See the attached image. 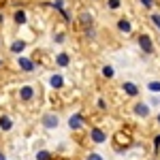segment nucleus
Returning a JSON list of instances; mask_svg holds the SVG:
<instances>
[{
	"label": "nucleus",
	"instance_id": "24",
	"mask_svg": "<svg viewBox=\"0 0 160 160\" xmlns=\"http://www.w3.org/2000/svg\"><path fill=\"white\" fill-rule=\"evenodd\" d=\"M149 22H152V26L160 32V13H149Z\"/></svg>",
	"mask_w": 160,
	"mask_h": 160
},
{
	"label": "nucleus",
	"instance_id": "32",
	"mask_svg": "<svg viewBox=\"0 0 160 160\" xmlns=\"http://www.w3.org/2000/svg\"><path fill=\"white\" fill-rule=\"evenodd\" d=\"M4 24V13H0V26Z\"/></svg>",
	"mask_w": 160,
	"mask_h": 160
},
{
	"label": "nucleus",
	"instance_id": "10",
	"mask_svg": "<svg viewBox=\"0 0 160 160\" xmlns=\"http://www.w3.org/2000/svg\"><path fill=\"white\" fill-rule=\"evenodd\" d=\"M122 92L124 96H128V98H139V94H141V88L137 86L135 81H122Z\"/></svg>",
	"mask_w": 160,
	"mask_h": 160
},
{
	"label": "nucleus",
	"instance_id": "4",
	"mask_svg": "<svg viewBox=\"0 0 160 160\" xmlns=\"http://www.w3.org/2000/svg\"><path fill=\"white\" fill-rule=\"evenodd\" d=\"M41 126H43L45 130H56V128L60 126V115H58L56 111H45V113L41 115Z\"/></svg>",
	"mask_w": 160,
	"mask_h": 160
},
{
	"label": "nucleus",
	"instance_id": "17",
	"mask_svg": "<svg viewBox=\"0 0 160 160\" xmlns=\"http://www.w3.org/2000/svg\"><path fill=\"white\" fill-rule=\"evenodd\" d=\"M100 75H102L105 79H113V77H115V68H113V64H102Z\"/></svg>",
	"mask_w": 160,
	"mask_h": 160
},
{
	"label": "nucleus",
	"instance_id": "16",
	"mask_svg": "<svg viewBox=\"0 0 160 160\" xmlns=\"http://www.w3.org/2000/svg\"><path fill=\"white\" fill-rule=\"evenodd\" d=\"M0 130L2 132H11L13 130V118L11 115H7V113L0 115Z\"/></svg>",
	"mask_w": 160,
	"mask_h": 160
},
{
	"label": "nucleus",
	"instance_id": "21",
	"mask_svg": "<svg viewBox=\"0 0 160 160\" xmlns=\"http://www.w3.org/2000/svg\"><path fill=\"white\" fill-rule=\"evenodd\" d=\"M145 102L149 105V109H152V107H154V109H158V107H160V94H152Z\"/></svg>",
	"mask_w": 160,
	"mask_h": 160
},
{
	"label": "nucleus",
	"instance_id": "12",
	"mask_svg": "<svg viewBox=\"0 0 160 160\" xmlns=\"http://www.w3.org/2000/svg\"><path fill=\"white\" fill-rule=\"evenodd\" d=\"M71 60H73V58H71V53H68V51H58V53H56V56H53V64H56V66H58V68H68V66H71Z\"/></svg>",
	"mask_w": 160,
	"mask_h": 160
},
{
	"label": "nucleus",
	"instance_id": "20",
	"mask_svg": "<svg viewBox=\"0 0 160 160\" xmlns=\"http://www.w3.org/2000/svg\"><path fill=\"white\" fill-rule=\"evenodd\" d=\"M83 32V37L88 38V41H96V37H98V32H96V28L92 26V28H86V30H81Z\"/></svg>",
	"mask_w": 160,
	"mask_h": 160
},
{
	"label": "nucleus",
	"instance_id": "6",
	"mask_svg": "<svg viewBox=\"0 0 160 160\" xmlns=\"http://www.w3.org/2000/svg\"><path fill=\"white\" fill-rule=\"evenodd\" d=\"M17 98L22 100V102H32V100L37 98V86H32V83L19 86V90H17Z\"/></svg>",
	"mask_w": 160,
	"mask_h": 160
},
{
	"label": "nucleus",
	"instance_id": "29",
	"mask_svg": "<svg viewBox=\"0 0 160 160\" xmlns=\"http://www.w3.org/2000/svg\"><path fill=\"white\" fill-rule=\"evenodd\" d=\"M86 160H105V158H102V154H98V152H90L86 156Z\"/></svg>",
	"mask_w": 160,
	"mask_h": 160
},
{
	"label": "nucleus",
	"instance_id": "23",
	"mask_svg": "<svg viewBox=\"0 0 160 160\" xmlns=\"http://www.w3.org/2000/svg\"><path fill=\"white\" fill-rule=\"evenodd\" d=\"M107 9L109 11H120L122 9V0H107Z\"/></svg>",
	"mask_w": 160,
	"mask_h": 160
},
{
	"label": "nucleus",
	"instance_id": "14",
	"mask_svg": "<svg viewBox=\"0 0 160 160\" xmlns=\"http://www.w3.org/2000/svg\"><path fill=\"white\" fill-rule=\"evenodd\" d=\"M115 28H118V32L120 34H124V37H128V34H132V22L128 19V17H120L118 19V24H115Z\"/></svg>",
	"mask_w": 160,
	"mask_h": 160
},
{
	"label": "nucleus",
	"instance_id": "34",
	"mask_svg": "<svg viewBox=\"0 0 160 160\" xmlns=\"http://www.w3.org/2000/svg\"><path fill=\"white\" fill-rule=\"evenodd\" d=\"M0 160H7V156H4V152H0Z\"/></svg>",
	"mask_w": 160,
	"mask_h": 160
},
{
	"label": "nucleus",
	"instance_id": "9",
	"mask_svg": "<svg viewBox=\"0 0 160 160\" xmlns=\"http://www.w3.org/2000/svg\"><path fill=\"white\" fill-rule=\"evenodd\" d=\"M77 26L81 28V30H86V28H92L94 26V13L83 9V11L77 13Z\"/></svg>",
	"mask_w": 160,
	"mask_h": 160
},
{
	"label": "nucleus",
	"instance_id": "19",
	"mask_svg": "<svg viewBox=\"0 0 160 160\" xmlns=\"http://www.w3.org/2000/svg\"><path fill=\"white\" fill-rule=\"evenodd\" d=\"M145 88H148L152 94H160V79H152V81H148Z\"/></svg>",
	"mask_w": 160,
	"mask_h": 160
},
{
	"label": "nucleus",
	"instance_id": "33",
	"mask_svg": "<svg viewBox=\"0 0 160 160\" xmlns=\"http://www.w3.org/2000/svg\"><path fill=\"white\" fill-rule=\"evenodd\" d=\"M2 66H4V58L0 56V68H2Z\"/></svg>",
	"mask_w": 160,
	"mask_h": 160
},
{
	"label": "nucleus",
	"instance_id": "5",
	"mask_svg": "<svg viewBox=\"0 0 160 160\" xmlns=\"http://www.w3.org/2000/svg\"><path fill=\"white\" fill-rule=\"evenodd\" d=\"M15 64H17V68H19L22 73H28V75L37 73V68H38V64L32 60L30 56H26V53L24 56H17V62H15Z\"/></svg>",
	"mask_w": 160,
	"mask_h": 160
},
{
	"label": "nucleus",
	"instance_id": "13",
	"mask_svg": "<svg viewBox=\"0 0 160 160\" xmlns=\"http://www.w3.org/2000/svg\"><path fill=\"white\" fill-rule=\"evenodd\" d=\"M47 83H49V88L51 90H62V88L66 86V79H64V75H60V73H51L49 77H47Z\"/></svg>",
	"mask_w": 160,
	"mask_h": 160
},
{
	"label": "nucleus",
	"instance_id": "30",
	"mask_svg": "<svg viewBox=\"0 0 160 160\" xmlns=\"http://www.w3.org/2000/svg\"><path fill=\"white\" fill-rule=\"evenodd\" d=\"M154 152H156V154L160 152V135L154 137Z\"/></svg>",
	"mask_w": 160,
	"mask_h": 160
},
{
	"label": "nucleus",
	"instance_id": "26",
	"mask_svg": "<svg viewBox=\"0 0 160 160\" xmlns=\"http://www.w3.org/2000/svg\"><path fill=\"white\" fill-rule=\"evenodd\" d=\"M60 17L64 19V24H73V15H71V11H68V9H62V11H60Z\"/></svg>",
	"mask_w": 160,
	"mask_h": 160
},
{
	"label": "nucleus",
	"instance_id": "2",
	"mask_svg": "<svg viewBox=\"0 0 160 160\" xmlns=\"http://www.w3.org/2000/svg\"><path fill=\"white\" fill-rule=\"evenodd\" d=\"M66 124H68V128H71L73 132H79V130H83V128L88 126V120H86V115H83L81 111H75V113L68 115Z\"/></svg>",
	"mask_w": 160,
	"mask_h": 160
},
{
	"label": "nucleus",
	"instance_id": "31",
	"mask_svg": "<svg viewBox=\"0 0 160 160\" xmlns=\"http://www.w3.org/2000/svg\"><path fill=\"white\" fill-rule=\"evenodd\" d=\"M154 120H156V126H160V111L156 113V118H154Z\"/></svg>",
	"mask_w": 160,
	"mask_h": 160
},
{
	"label": "nucleus",
	"instance_id": "22",
	"mask_svg": "<svg viewBox=\"0 0 160 160\" xmlns=\"http://www.w3.org/2000/svg\"><path fill=\"white\" fill-rule=\"evenodd\" d=\"M49 7H51V9H56V13H60L62 9H66V0H51Z\"/></svg>",
	"mask_w": 160,
	"mask_h": 160
},
{
	"label": "nucleus",
	"instance_id": "8",
	"mask_svg": "<svg viewBox=\"0 0 160 160\" xmlns=\"http://www.w3.org/2000/svg\"><path fill=\"white\" fill-rule=\"evenodd\" d=\"M132 115L139 118V120H148L149 115H152V109H149V105L145 100H137L135 105H132Z\"/></svg>",
	"mask_w": 160,
	"mask_h": 160
},
{
	"label": "nucleus",
	"instance_id": "25",
	"mask_svg": "<svg viewBox=\"0 0 160 160\" xmlns=\"http://www.w3.org/2000/svg\"><path fill=\"white\" fill-rule=\"evenodd\" d=\"M96 107H98L100 111H107V109H109V102L105 100V96H96Z\"/></svg>",
	"mask_w": 160,
	"mask_h": 160
},
{
	"label": "nucleus",
	"instance_id": "18",
	"mask_svg": "<svg viewBox=\"0 0 160 160\" xmlns=\"http://www.w3.org/2000/svg\"><path fill=\"white\" fill-rule=\"evenodd\" d=\"M34 158L37 160H53V154H51L49 149H38L37 154H34Z\"/></svg>",
	"mask_w": 160,
	"mask_h": 160
},
{
	"label": "nucleus",
	"instance_id": "28",
	"mask_svg": "<svg viewBox=\"0 0 160 160\" xmlns=\"http://www.w3.org/2000/svg\"><path fill=\"white\" fill-rule=\"evenodd\" d=\"M139 4H141L143 9H148V11H152V9L156 7V0H139Z\"/></svg>",
	"mask_w": 160,
	"mask_h": 160
},
{
	"label": "nucleus",
	"instance_id": "7",
	"mask_svg": "<svg viewBox=\"0 0 160 160\" xmlns=\"http://www.w3.org/2000/svg\"><path fill=\"white\" fill-rule=\"evenodd\" d=\"M88 137H90V141H92L94 145H105V143L109 141L107 130H102V128H98V126H90V132H88Z\"/></svg>",
	"mask_w": 160,
	"mask_h": 160
},
{
	"label": "nucleus",
	"instance_id": "3",
	"mask_svg": "<svg viewBox=\"0 0 160 160\" xmlns=\"http://www.w3.org/2000/svg\"><path fill=\"white\" fill-rule=\"evenodd\" d=\"M137 45H139V49L143 51L145 56H152V53L156 51V43H154V38L149 37L148 32H141V34L137 37Z\"/></svg>",
	"mask_w": 160,
	"mask_h": 160
},
{
	"label": "nucleus",
	"instance_id": "15",
	"mask_svg": "<svg viewBox=\"0 0 160 160\" xmlns=\"http://www.w3.org/2000/svg\"><path fill=\"white\" fill-rule=\"evenodd\" d=\"M13 22H15V26H26L28 24V11L26 9H15L13 11Z\"/></svg>",
	"mask_w": 160,
	"mask_h": 160
},
{
	"label": "nucleus",
	"instance_id": "27",
	"mask_svg": "<svg viewBox=\"0 0 160 160\" xmlns=\"http://www.w3.org/2000/svg\"><path fill=\"white\" fill-rule=\"evenodd\" d=\"M53 43L64 45V43H66V34H64V32H56V34H53Z\"/></svg>",
	"mask_w": 160,
	"mask_h": 160
},
{
	"label": "nucleus",
	"instance_id": "35",
	"mask_svg": "<svg viewBox=\"0 0 160 160\" xmlns=\"http://www.w3.org/2000/svg\"><path fill=\"white\" fill-rule=\"evenodd\" d=\"M0 47H2V38H0Z\"/></svg>",
	"mask_w": 160,
	"mask_h": 160
},
{
	"label": "nucleus",
	"instance_id": "11",
	"mask_svg": "<svg viewBox=\"0 0 160 160\" xmlns=\"http://www.w3.org/2000/svg\"><path fill=\"white\" fill-rule=\"evenodd\" d=\"M26 49H28V41H24V38H15V41H11V45H9V51H11L15 58L17 56H24Z\"/></svg>",
	"mask_w": 160,
	"mask_h": 160
},
{
	"label": "nucleus",
	"instance_id": "1",
	"mask_svg": "<svg viewBox=\"0 0 160 160\" xmlns=\"http://www.w3.org/2000/svg\"><path fill=\"white\" fill-rule=\"evenodd\" d=\"M111 143H113V149H115L118 154H122V152H126L128 148H132L135 139H132V132H128V130H115Z\"/></svg>",
	"mask_w": 160,
	"mask_h": 160
}]
</instances>
